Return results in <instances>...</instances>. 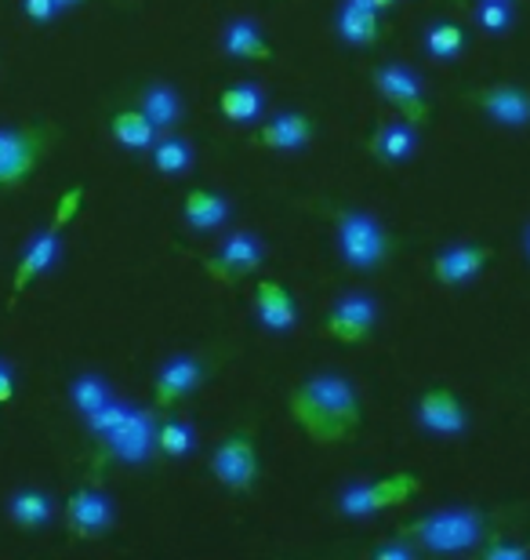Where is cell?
Instances as JSON below:
<instances>
[{
  "mask_svg": "<svg viewBox=\"0 0 530 560\" xmlns=\"http://www.w3.org/2000/svg\"><path fill=\"white\" fill-rule=\"evenodd\" d=\"M523 252H527V259H530V226H527V233H523Z\"/></svg>",
  "mask_w": 530,
  "mask_h": 560,
  "instance_id": "36",
  "label": "cell"
},
{
  "mask_svg": "<svg viewBox=\"0 0 530 560\" xmlns=\"http://www.w3.org/2000/svg\"><path fill=\"white\" fill-rule=\"evenodd\" d=\"M425 51L439 62L458 59L466 51V30L455 26V22H436V26L425 30Z\"/></svg>",
  "mask_w": 530,
  "mask_h": 560,
  "instance_id": "29",
  "label": "cell"
},
{
  "mask_svg": "<svg viewBox=\"0 0 530 560\" xmlns=\"http://www.w3.org/2000/svg\"><path fill=\"white\" fill-rule=\"evenodd\" d=\"M200 383H204V364L197 357H172L161 368V375H156V400L161 405H175V400L193 394Z\"/></svg>",
  "mask_w": 530,
  "mask_h": 560,
  "instance_id": "17",
  "label": "cell"
},
{
  "mask_svg": "<svg viewBox=\"0 0 530 560\" xmlns=\"http://www.w3.org/2000/svg\"><path fill=\"white\" fill-rule=\"evenodd\" d=\"M375 324H378V302L364 295V291L342 295L334 302V310L327 313V335L338 342H364L370 339Z\"/></svg>",
  "mask_w": 530,
  "mask_h": 560,
  "instance_id": "8",
  "label": "cell"
},
{
  "mask_svg": "<svg viewBox=\"0 0 530 560\" xmlns=\"http://www.w3.org/2000/svg\"><path fill=\"white\" fill-rule=\"evenodd\" d=\"M262 259H266V248L255 233H233V237L222 244V252L208 262V273L219 280H240V277H251L258 266H262Z\"/></svg>",
  "mask_w": 530,
  "mask_h": 560,
  "instance_id": "14",
  "label": "cell"
},
{
  "mask_svg": "<svg viewBox=\"0 0 530 560\" xmlns=\"http://www.w3.org/2000/svg\"><path fill=\"white\" fill-rule=\"evenodd\" d=\"M255 313H258V320H262V328H269L273 335L295 331V324H298V302L284 284H276V280H262V284H258Z\"/></svg>",
  "mask_w": 530,
  "mask_h": 560,
  "instance_id": "15",
  "label": "cell"
},
{
  "mask_svg": "<svg viewBox=\"0 0 530 560\" xmlns=\"http://www.w3.org/2000/svg\"><path fill=\"white\" fill-rule=\"evenodd\" d=\"M219 109L233 125H255L266 109V95L258 84H233L219 95Z\"/></svg>",
  "mask_w": 530,
  "mask_h": 560,
  "instance_id": "25",
  "label": "cell"
},
{
  "mask_svg": "<svg viewBox=\"0 0 530 560\" xmlns=\"http://www.w3.org/2000/svg\"><path fill=\"white\" fill-rule=\"evenodd\" d=\"M309 139H313V120L306 114H280L255 136L258 145H266V150H284V153L306 150Z\"/></svg>",
  "mask_w": 530,
  "mask_h": 560,
  "instance_id": "19",
  "label": "cell"
},
{
  "mask_svg": "<svg viewBox=\"0 0 530 560\" xmlns=\"http://www.w3.org/2000/svg\"><path fill=\"white\" fill-rule=\"evenodd\" d=\"M109 400H113L109 386L98 375H84V378H76V383H73V405H76V411H81L84 419H92L95 411H103Z\"/></svg>",
  "mask_w": 530,
  "mask_h": 560,
  "instance_id": "30",
  "label": "cell"
},
{
  "mask_svg": "<svg viewBox=\"0 0 530 560\" xmlns=\"http://www.w3.org/2000/svg\"><path fill=\"white\" fill-rule=\"evenodd\" d=\"M472 19L483 33H505L513 26V0H476Z\"/></svg>",
  "mask_w": 530,
  "mask_h": 560,
  "instance_id": "31",
  "label": "cell"
},
{
  "mask_svg": "<svg viewBox=\"0 0 530 560\" xmlns=\"http://www.w3.org/2000/svg\"><path fill=\"white\" fill-rule=\"evenodd\" d=\"M156 447L172 458H186L197 452V430L186 419H167L156 425Z\"/></svg>",
  "mask_w": 530,
  "mask_h": 560,
  "instance_id": "28",
  "label": "cell"
},
{
  "mask_svg": "<svg viewBox=\"0 0 530 560\" xmlns=\"http://www.w3.org/2000/svg\"><path fill=\"white\" fill-rule=\"evenodd\" d=\"M11 394H15V372H11L8 361H0V405L11 400Z\"/></svg>",
  "mask_w": 530,
  "mask_h": 560,
  "instance_id": "34",
  "label": "cell"
},
{
  "mask_svg": "<svg viewBox=\"0 0 530 560\" xmlns=\"http://www.w3.org/2000/svg\"><path fill=\"white\" fill-rule=\"evenodd\" d=\"M291 416L317 444H338L356 433L360 397L356 386L338 372H320L306 378L291 394Z\"/></svg>",
  "mask_w": 530,
  "mask_h": 560,
  "instance_id": "1",
  "label": "cell"
},
{
  "mask_svg": "<svg viewBox=\"0 0 530 560\" xmlns=\"http://www.w3.org/2000/svg\"><path fill=\"white\" fill-rule=\"evenodd\" d=\"M419 422L428 433L458 436V433H466L469 416H466V405L458 400L455 389L433 386V389H425L422 400H419Z\"/></svg>",
  "mask_w": 530,
  "mask_h": 560,
  "instance_id": "13",
  "label": "cell"
},
{
  "mask_svg": "<svg viewBox=\"0 0 530 560\" xmlns=\"http://www.w3.org/2000/svg\"><path fill=\"white\" fill-rule=\"evenodd\" d=\"M193 161H197V153L186 139L164 136V139L153 142V164L161 175H186L189 167H193Z\"/></svg>",
  "mask_w": 530,
  "mask_h": 560,
  "instance_id": "27",
  "label": "cell"
},
{
  "mask_svg": "<svg viewBox=\"0 0 530 560\" xmlns=\"http://www.w3.org/2000/svg\"><path fill=\"white\" fill-rule=\"evenodd\" d=\"M55 495H48L44 488H22L15 491V495L8 499V513H11V521L19 524V528H26V532H40V528H48V524L55 521Z\"/></svg>",
  "mask_w": 530,
  "mask_h": 560,
  "instance_id": "20",
  "label": "cell"
},
{
  "mask_svg": "<svg viewBox=\"0 0 530 560\" xmlns=\"http://www.w3.org/2000/svg\"><path fill=\"white\" fill-rule=\"evenodd\" d=\"M469 103L502 128H513V131L530 128V88H523V84H505L502 81V84L472 88Z\"/></svg>",
  "mask_w": 530,
  "mask_h": 560,
  "instance_id": "7",
  "label": "cell"
},
{
  "mask_svg": "<svg viewBox=\"0 0 530 560\" xmlns=\"http://www.w3.org/2000/svg\"><path fill=\"white\" fill-rule=\"evenodd\" d=\"M491 255L487 244H450L433 259V277L447 288H461L487 270Z\"/></svg>",
  "mask_w": 530,
  "mask_h": 560,
  "instance_id": "12",
  "label": "cell"
},
{
  "mask_svg": "<svg viewBox=\"0 0 530 560\" xmlns=\"http://www.w3.org/2000/svg\"><path fill=\"white\" fill-rule=\"evenodd\" d=\"M222 51L229 55V59H247V62H258V59H269V44H266V33L258 22L251 19H236L225 26L222 33Z\"/></svg>",
  "mask_w": 530,
  "mask_h": 560,
  "instance_id": "21",
  "label": "cell"
},
{
  "mask_svg": "<svg viewBox=\"0 0 530 560\" xmlns=\"http://www.w3.org/2000/svg\"><path fill=\"white\" fill-rule=\"evenodd\" d=\"M22 11H26V19L33 22H51L62 8L55 4V0H22Z\"/></svg>",
  "mask_w": 530,
  "mask_h": 560,
  "instance_id": "33",
  "label": "cell"
},
{
  "mask_svg": "<svg viewBox=\"0 0 530 560\" xmlns=\"http://www.w3.org/2000/svg\"><path fill=\"white\" fill-rule=\"evenodd\" d=\"M55 4H59V8L66 11V8H76V4H81V0H55Z\"/></svg>",
  "mask_w": 530,
  "mask_h": 560,
  "instance_id": "35",
  "label": "cell"
},
{
  "mask_svg": "<svg viewBox=\"0 0 530 560\" xmlns=\"http://www.w3.org/2000/svg\"><path fill=\"white\" fill-rule=\"evenodd\" d=\"M117 521V506L106 491H95V488H81L76 495L66 502V524L76 539H103V535L113 528Z\"/></svg>",
  "mask_w": 530,
  "mask_h": 560,
  "instance_id": "10",
  "label": "cell"
},
{
  "mask_svg": "<svg viewBox=\"0 0 530 560\" xmlns=\"http://www.w3.org/2000/svg\"><path fill=\"white\" fill-rule=\"evenodd\" d=\"M113 139H117L123 150H153L156 128L150 125V117H145L142 109H123V114L113 117Z\"/></svg>",
  "mask_w": 530,
  "mask_h": 560,
  "instance_id": "26",
  "label": "cell"
},
{
  "mask_svg": "<svg viewBox=\"0 0 530 560\" xmlns=\"http://www.w3.org/2000/svg\"><path fill=\"white\" fill-rule=\"evenodd\" d=\"M139 109L150 117L156 131H175V125L182 120V95L172 84H150L139 98Z\"/></svg>",
  "mask_w": 530,
  "mask_h": 560,
  "instance_id": "23",
  "label": "cell"
},
{
  "mask_svg": "<svg viewBox=\"0 0 530 560\" xmlns=\"http://www.w3.org/2000/svg\"><path fill=\"white\" fill-rule=\"evenodd\" d=\"M103 441L109 444L113 455L123 458V463H142V458L150 455L153 444H156V422H153L150 411L128 408V411H123V419L113 425Z\"/></svg>",
  "mask_w": 530,
  "mask_h": 560,
  "instance_id": "11",
  "label": "cell"
},
{
  "mask_svg": "<svg viewBox=\"0 0 530 560\" xmlns=\"http://www.w3.org/2000/svg\"><path fill=\"white\" fill-rule=\"evenodd\" d=\"M375 88L378 95L386 98L389 106H397L411 125H425L428 120V95H425V84L422 77L408 70L403 62H386L375 70Z\"/></svg>",
  "mask_w": 530,
  "mask_h": 560,
  "instance_id": "6",
  "label": "cell"
},
{
  "mask_svg": "<svg viewBox=\"0 0 530 560\" xmlns=\"http://www.w3.org/2000/svg\"><path fill=\"white\" fill-rule=\"evenodd\" d=\"M338 255L356 273H375L392 255V237L375 215L360 208H342L338 211Z\"/></svg>",
  "mask_w": 530,
  "mask_h": 560,
  "instance_id": "3",
  "label": "cell"
},
{
  "mask_svg": "<svg viewBox=\"0 0 530 560\" xmlns=\"http://www.w3.org/2000/svg\"><path fill=\"white\" fill-rule=\"evenodd\" d=\"M338 33H342V40L360 44V48L375 44L381 37L378 8H367V4H360V0H345L342 11H338Z\"/></svg>",
  "mask_w": 530,
  "mask_h": 560,
  "instance_id": "22",
  "label": "cell"
},
{
  "mask_svg": "<svg viewBox=\"0 0 530 560\" xmlns=\"http://www.w3.org/2000/svg\"><path fill=\"white\" fill-rule=\"evenodd\" d=\"M400 535L428 553H469V550H480V546L494 539L498 532H494V524L483 510L450 506V510H436V513H425L419 521H411L408 528H400Z\"/></svg>",
  "mask_w": 530,
  "mask_h": 560,
  "instance_id": "2",
  "label": "cell"
},
{
  "mask_svg": "<svg viewBox=\"0 0 530 560\" xmlns=\"http://www.w3.org/2000/svg\"><path fill=\"white\" fill-rule=\"evenodd\" d=\"M422 491V480L414 474H397L386 480H375V485H349L342 495H338V510L345 517H375L381 510H392L400 502H408L411 495Z\"/></svg>",
  "mask_w": 530,
  "mask_h": 560,
  "instance_id": "5",
  "label": "cell"
},
{
  "mask_svg": "<svg viewBox=\"0 0 530 560\" xmlns=\"http://www.w3.org/2000/svg\"><path fill=\"white\" fill-rule=\"evenodd\" d=\"M480 553H483V560H527V557H530V542L516 546V542H498V539H491V542H483V546H480Z\"/></svg>",
  "mask_w": 530,
  "mask_h": 560,
  "instance_id": "32",
  "label": "cell"
},
{
  "mask_svg": "<svg viewBox=\"0 0 530 560\" xmlns=\"http://www.w3.org/2000/svg\"><path fill=\"white\" fill-rule=\"evenodd\" d=\"M414 150H419V125H411L408 117L381 125L375 131V139H370V153H375L381 164H403V161H411Z\"/></svg>",
  "mask_w": 530,
  "mask_h": 560,
  "instance_id": "18",
  "label": "cell"
},
{
  "mask_svg": "<svg viewBox=\"0 0 530 560\" xmlns=\"http://www.w3.org/2000/svg\"><path fill=\"white\" fill-rule=\"evenodd\" d=\"M211 469L225 488H233V491L251 488L255 477H258V452H255L251 436H244V433L225 436V441L214 447Z\"/></svg>",
  "mask_w": 530,
  "mask_h": 560,
  "instance_id": "9",
  "label": "cell"
},
{
  "mask_svg": "<svg viewBox=\"0 0 530 560\" xmlns=\"http://www.w3.org/2000/svg\"><path fill=\"white\" fill-rule=\"evenodd\" d=\"M51 142V128H0V189H11L37 172L44 150Z\"/></svg>",
  "mask_w": 530,
  "mask_h": 560,
  "instance_id": "4",
  "label": "cell"
},
{
  "mask_svg": "<svg viewBox=\"0 0 530 560\" xmlns=\"http://www.w3.org/2000/svg\"><path fill=\"white\" fill-rule=\"evenodd\" d=\"M62 259V233L59 230H40L37 237L26 244L15 270V291H22L26 284H33L37 277H44L48 270H55V262Z\"/></svg>",
  "mask_w": 530,
  "mask_h": 560,
  "instance_id": "16",
  "label": "cell"
},
{
  "mask_svg": "<svg viewBox=\"0 0 530 560\" xmlns=\"http://www.w3.org/2000/svg\"><path fill=\"white\" fill-rule=\"evenodd\" d=\"M229 215H233V205L222 194H211V189H193V194L186 197V222L197 233H211V230L225 226Z\"/></svg>",
  "mask_w": 530,
  "mask_h": 560,
  "instance_id": "24",
  "label": "cell"
}]
</instances>
